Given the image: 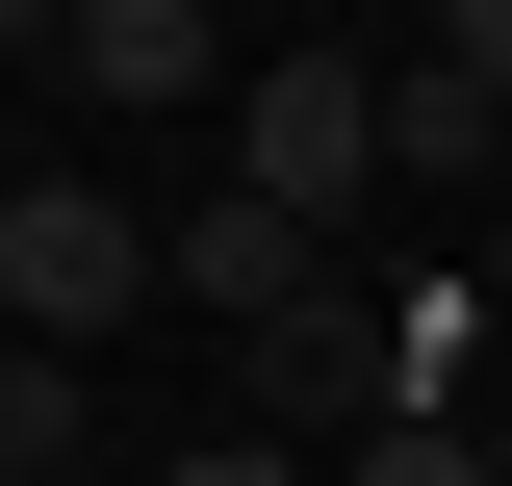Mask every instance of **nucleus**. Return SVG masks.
I'll return each instance as SVG.
<instances>
[{
    "instance_id": "nucleus-1",
    "label": "nucleus",
    "mask_w": 512,
    "mask_h": 486,
    "mask_svg": "<svg viewBox=\"0 0 512 486\" xmlns=\"http://www.w3.org/2000/svg\"><path fill=\"white\" fill-rule=\"evenodd\" d=\"M384 180H410L384 52H256V103H231V205H282V231H359Z\"/></svg>"
},
{
    "instance_id": "nucleus-2",
    "label": "nucleus",
    "mask_w": 512,
    "mask_h": 486,
    "mask_svg": "<svg viewBox=\"0 0 512 486\" xmlns=\"http://www.w3.org/2000/svg\"><path fill=\"white\" fill-rule=\"evenodd\" d=\"M0 307H26V359H103L128 307H180V231H128L103 180L26 154V180H0Z\"/></svg>"
},
{
    "instance_id": "nucleus-3",
    "label": "nucleus",
    "mask_w": 512,
    "mask_h": 486,
    "mask_svg": "<svg viewBox=\"0 0 512 486\" xmlns=\"http://www.w3.org/2000/svg\"><path fill=\"white\" fill-rule=\"evenodd\" d=\"M26 77H52V103H256L231 77V26H205V0H26Z\"/></svg>"
},
{
    "instance_id": "nucleus-4",
    "label": "nucleus",
    "mask_w": 512,
    "mask_h": 486,
    "mask_svg": "<svg viewBox=\"0 0 512 486\" xmlns=\"http://www.w3.org/2000/svg\"><path fill=\"white\" fill-rule=\"evenodd\" d=\"M308 282H333V231H282V205H180V307H231V333H282Z\"/></svg>"
},
{
    "instance_id": "nucleus-5",
    "label": "nucleus",
    "mask_w": 512,
    "mask_h": 486,
    "mask_svg": "<svg viewBox=\"0 0 512 486\" xmlns=\"http://www.w3.org/2000/svg\"><path fill=\"white\" fill-rule=\"evenodd\" d=\"M0 486H103V384L77 359H0Z\"/></svg>"
},
{
    "instance_id": "nucleus-6",
    "label": "nucleus",
    "mask_w": 512,
    "mask_h": 486,
    "mask_svg": "<svg viewBox=\"0 0 512 486\" xmlns=\"http://www.w3.org/2000/svg\"><path fill=\"white\" fill-rule=\"evenodd\" d=\"M333 486H512V461H487V435H461V410H410V435H359V461H333Z\"/></svg>"
},
{
    "instance_id": "nucleus-7",
    "label": "nucleus",
    "mask_w": 512,
    "mask_h": 486,
    "mask_svg": "<svg viewBox=\"0 0 512 486\" xmlns=\"http://www.w3.org/2000/svg\"><path fill=\"white\" fill-rule=\"evenodd\" d=\"M410 77H436V103H487V128H512V0H461V26H436V52H410Z\"/></svg>"
},
{
    "instance_id": "nucleus-8",
    "label": "nucleus",
    "mask_w": 512,
    "mask_h": 486,
    "mask_svg": "<svg viewBox=\"0 0 512 486\" xmlns=\"http://www.w3.org/2000/svg\"><path fill=\"white\" fill-rule=\"evenodd\" d=\"M154 486H333V461H282V435H205V461H154Z\"/></svg>"
}]
</instances>
